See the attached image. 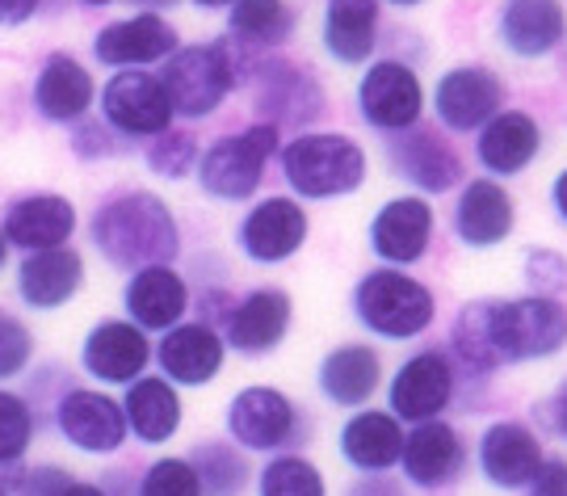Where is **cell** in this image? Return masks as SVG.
I'll return each mask as SVG.
<instances>
[{
    "label": "cell",
    "mask_w": 567,
    "mask_h": 496,
    "mask_svg": "<svg viewBox=\"0 0 567 496\" xmlns=\"http://www.w3.org/2000/svg\"><path fill=\"white\" fill-rule=\"evenodd\" d=\"M63 496H110V493H102L97 484H68V493Z\"/></svg>",
    "instance_id": "f907efd6"
},
{
    "label": "cell",
    "mask_w": 567,
    "mask_h": 496,
    "mask_svg": "<svg viewBox=\"0 0 567 496\" xmlns=\"http://www.w3.org/2000/svg\"><path fill=\"white\" fill-rule=\"evenodd\" d=\"M84 9H110V4H118V0H76Z\"/></svg>",
    "instance_id": "db71d44e"
},
{
    "label": "cell",
    "mask_w": 567,
    "mask_h": 496,
    "mask_svg": "<svg viewBox=\"0 0 567 496\" xmlns=\"http://www.w3.org/2000/svg\"><path fill=\"white\" fill-rule=\"evenodd\" d=\"M391 416L400 425H425L450 409L454 400V366L450 353L442 350H421L412 353L404 366L391 379Z\"/></svg>",
    "instance_id": "4fadbf2b"
},
{
    "label": "cell",
    "mask_w": 567,
    "mask_h": 496,
    "mask_svg": "<svg viewBox=\"0 0 567 496\" xmlns=\"http://www.w3.org/2000/svg\"><path fill=\"white\" fill-rule=\"evenodd\" d=\"M30 105L42 123L51 126H76L89 118V110L97 105V81L72 51H51L30 84Z\"/></svg>",
    "instance_id": "7c38bea8"
},
{
    "label": "cell",
    "mask_w": 567,
    "mask_h": 496,
    "mask_svg": "<svg viewBox=\"0 0 567 496\" xmlns=\"http://www.w3.org/2000/svg\"><path fill=\"white\" fill-rule=\"evenodd\" d=\"M72 152L81 161H110L118 152V135L102 118H81V123L72 126Z\"/></svg>",
    "instance_id": "b9f144b4"
},
{
    "label": "cell",
    "mask_w": 567,
    "mask_h": 496,
    "mask_svg": "<svg viewBox=\"0 0 567 496\" xmlns=\"http://www.w3.org/2000/svg\"><path fill=\"white\" fill-rule=\"evenodd\" d=\"M261 496H328L320 467L303 455L269 458L261 472Z\"/></svg>",
    "instance_id": "8d00e7d4"
},
{
    "label": "cell",
    "mask_w": 567,
    "mask_h": 496,
    "mask_svg": "<svg viewBox=\"0 0 567 496\" xmlns=\"http://www.w3.org/2000/svg\"><path fill=\"white\" fill-rule=\"evenodd\" d=\"M147 362H152V341L131 320H102V324H93V332L84 337L81 345V366L97 383H126L131 388L135 379H143Z\"/></svg>",
    "instance_id": "ffe728a7"
},
{
    "label": "cell",
    "mask_w": 567,
    "mask_h": 496,
    "mask_svg": "<svg viewBox=\"0 0 567 496\" xmlns=\"http://www.w3.org/2000/svg\"><path fill=\"white\" fill-rule=\"evenodd\" d=\"M84 287V257L76 248H51V252H25L18 266V294L25 308L55 311L76 299Z\"/></svg>",
    "instance_id": "83f0119b"
},
{
    "label": "cell",
    "mask_w": 567,
    "mask_h": 496,
    "mask_svg": "<svg viewBox=\"0 0 567 496\" xmlns=\"http://www.w3.org/2000/svg\"><path fill=\"white\" fill-rule=\"evenodd\" d=\"M358 114L370 131L383 135H400L421 126L425 114V81L416 68H408L404 60H370L362 68V81L353 89Z\"/></svg>",
    "instance_id": "52a82bcc"
},
{
    "label": "cell",
    "mask_w": 567,
    "mask_h": 496,
    "mask_svg": "<svg viewBox=\"0 0 567 496\" xmlns=\"http://www.w3.org/2000/svg\"><path fill=\"white\" fill-rule=\"evenodd\" d=\"M55 421H60V434L89 455H114L131 434L118 400H110L105 392H89V388H72L63 395Z\"/></svg>",
    "instance_id": "7402d4cb"
},
{
    "label": "cell",
    "mask_w": 567,
    "mask_h": 496,
    "mask_svg": "<svg viewBox=\"0 0 567 496\" xmlns=\"http://www.w3.org/2000/svg\"><path fill=\"white\" fill-rule=\"evenodd\" d=\"M34 442V413L30 404L13 392H0V467L25 458Z\"/></svg>",
    "instance_id": "74e56055"
},
{
    "label": "cell",
    "mask_w": 567,
    "mask_h": 496,
    "mask_svg": "<svg viewBox=\"0 0 567 496\" xmlns=\"http://www.w3.org/2000/svg\"><path fill=\"white\" fill-rule=\"evenodd\" d=\"M550 203H555V215L567 224V168L555 177V186H550Z\"/></svg>",
    "instance_id": "bcb514c9"
},
{
    "label": "cell",
    "mask_w": 567,
    "mask_h": 496,
    "mask_svg": "<svg viewBox=\"0 0 567 496\" xmlns=\"http://www.w3.org/2000/svg\"><path fill=\"white\" fill-rule=\"evenodd\" d=\"M379 4H395V9H416V4H425V0H379Z\"/></svg>",
    "instance_id": "f5cc1de1"
},
{
    "label": "cell",
    "mask_w": 567,
    "mask_h": 496,
    "mask_svg": "<svg viewBox=\"0 0 567 496\" xmlns=\"http://www.w3.org/2000/svg\"><path fill=\"white\" fill-rule=\"evenodd\" d=\"M517 207L508 198V189L496 177H475L458 189L454 203V231L466 248H492L513 236Z\"/></svg>",
    "instance_id": "4316f807"
},
{
    "label": "cell",
    "mask_w": 567,
    "mask_h": 496,
    "mask_svg": "<svg viewBox=\"0 0 567 496\" xmlns=\"http://www.w3.org/2000/svg\"><path fill=\"white\" fill-rule=\"evenodd\" d=\"M282 152V131L274 123H252L219 135L198 156V186L215 203H248L265 182L269 161Z\"/></svg>",
    "instance_id": "5b68a950"
},
{
    "label": "cell",
    "mask_w": 567,
    "mask_h": 496,
    "mask_svg": "<svg viewBox=\"0 0 567 496\" xmlns=\"http://www.w3.org/2000/svg\"><path fill=\"white\" fill-rule=\"evenodd\" d=\"M286 186L307 203H332L358 194L365 182V147L344 131H303L278 152Z\"/></svg>",
    "instance_id": "3957f363"
},
{
    "label": "cell",
    "mask_w": 567,
    "mask_h": 496,
    "mask_svg": "<svg viewBox=\"0 0 567 496\" xmlns=\"http://www.w3.org/2000/svg\"><path fill=\"white\" fill-rule=\"evenodd\" d=\"M299 13L290 9V0H240L227 9V34L248 46V51H269L295 39Z\"/></svg>",
    "instance_id": "836d02e7"
},
{
    "label": "cell",
    "mask_w": 567,
    "mask_h": 496,
    "mask_svg": "<svg viewBox=\"0 0 567 496\" xmlns=\"http://www.w3.org/2000/svg\"><path fill=\"white\" fill-rule=\"evenodd\" d=\"M555 425H559V434L567 437V383H564V392H559V400H555Z\"/></svg>",
    "instance_id": "681fc988"
},
{
    "label": "cell",
    "mask_w": 567,
    "mask_h": 496,
    "mask_svg": "<svg viewBox=\"0 0 567 496\" xmlns=\"http://www.w3.org/2000/svg\"><path fill=\"white\" fill-rule=\"evenodd\" d=\"M198 156H203L198 140H194L189 131H177V126H168L164 135L147 140L143 165H147V173L164 177V182H185L189 173H198Z\"/></svg>",
    "instance_id": "d590c367"
},
{
    "label": "cell",
    "mask_w": 567,
    "mask_h": 496,
    "mask_svg": "<svg viewBox=\"0 0 567 496\" xmlns=\"http://www.w3.org/2000/svg\"><path fill=\"white\" fill-rule=\"evenodd\" d=\"M189 4H198V9H231V4H240V0H189Z\"/></svg>",
    "instance_id": "816d5d0a"
},
{
    "label": "cell",
    "mask_w": 567,
    "mask_h": 496,
    "mask_svg": "<svg viewBox=\"0 0 567 496\" xmlns=\"http://www.w3.org/2000/svg\"><path fill=\"white\" fill-rule=\"evenodd\" d=\"M286 332H290V294L282 287H257L231 308L224 341L244 358H265L282 345Z\"/></svg>",
    "instance_id": "603a6c76"
},
{
    "label": "cell",
    "mask_w": 567,
    "mask_h": 496,
    "mask_svg": "<svg viewBox=\"0 0 567 496\" xmlns=\"http://www.w3.org/2000/svg\"><path fill=\"white\" fill-rule=\"evenodd\" d=\"M140 496H203V479L189 458H156L143 476Z\"/></svg>",
    "instance_id": "f35d334b"
},
{
    "label": "cell",
    "mask_w": 567,
    "mask_h": 496,
    "mask_svg": "<svg viewBox=\"0 0 567 496\" xmlns=\"http://www.w3.org/2000/svg\"><path fill=\"white\" fill-rule=\"evenodd\" d=\"M47 9V0H0V30H21Z\"/></svg>",
    "instance_id": "f6af8a7d"
},
{
    "label": "cell",
    "mask_w": 567,
    "mask_h": 496,
    "mask_svg": "<svg viewBox=\"0 0 567 496\" xmlns=\"http://www.w3.org/2000/svg\"><path fill=\"white\" fill-rule=\"evenodd\" d=\"M4 261H9V240H4V228H0V269H4Z\"/></svg>",
    "instance_id": "11a10c76"
},
{
    "label": "cell",
    "mask_w": 567,
    "mask_h": 496,
    "mask_svg": "<svg viewBox=\"0 0 567 496\" xmlns=\"http://www.w3.org/2000/svg\"><path fill=\"white\" fill-rule=\"evenodd\" d=\"M463 437L454 434V425L446 421H425L404 437V455L400 467L416 488H442L458 476L463 467Z\"/></svg>",
    "instance_id": "f546056e"
},
{
    "label": "cell",
    "mask_w": 567,
    "mask_h": 496,
    "mask_svg": "<svg viewBox=\"0 0 567 496\" xmlns=\"http://www.w3.org/2000/svg\"><path fill=\"white\" fill-rule=\"evenodd\" d=\"M182 395L168 379H156V374H143L126 388V400H122V416H126V430L147 442V446H161L168 437L182 430Z\"/></svg>",
    "instance_id": "4dcf8cb0"
},
{
    "label": "cell",
    "mask_w": 567,
    "mask_h": 496,
    "mask_svg": "<svg viewBox=\"0 0 567 496\" xmlns=\"http://www.w3.org/2000/svg\"><path fill=\"white\" fill-rule=\"evenodd\" d=\"M0 496H4V493H0Z\"/></svg>",
    "instance_id": "9f6ffc18"
},
{
    "label": "cell",
    "mask_w": 567,
    "mask_h": 496,
    "mask_svg": "<svg viewBox=\"0 0 567 496\" xmlns=\"http://www.w3.org/2000/svg\"><path fill=\"white\" fill-rule=\"evenodd\" d=\"M496 39L517 60H543L567 39L564 0H501Z\"/></svg>",
    "instance_id": "44dd1931"
},
{
    "label": "cell",
    "mask_w": 567,
    "mask_h": 496,
    "mask_svg": "<svg viewBox=\"0 0 567 496\" xmlns=\"http://www.w3.org/2000/svg\"><path fill=\"white\" fill-rule=\"evenodd\" d=\"M404 425L391 413L379 409H358L341 430V455L358 467V472H386L404 455Z\"/></svg>",
    "instance_id": "1f68e13d"
},
{
    "label": "cell",
    "mask_w": 567,
    "mask_h": 496,
    "mask_svg": "<svg viewBox=\"0 0 567 496\" xmlns=\"http://www.w3.org/2000/svg\"><path fill=\"white\" fill-rule=\"evenodd\" d=\"M0 228H4L9 248H21V252L68 248L72 231H76V207L63 194H25V198L9 203Z\"/></svg>",
    "instance_id": "d6986e66"
},
{
    "label": "cell",
    "mask_w": 567,
    "mask_h": 496,
    "mask_svg": "<svg viewBox=\"0 0 567 496\" xmlns=\"http://www.w3.org/2000/svg\"><path fill=\"white\" fill-rule=\"evenodd\" d=\"M34 358V332L13 311H0V379H13Z\"/></svg>",
    "instance_id": "ab89813d"
},
{
    "label": "cell",
    "mask_w": 567,
    "mask_h": 496,
    "mask_svg": "<svg viewBox=\"0 0 567 496\" xmlns=\"http://www.w3.org/2000/svg\"><path fill=\"white\" fill-rule=\"evenodd\" d=\"M353 496H404V488H395V484H386V479H370V484H358L353 488Z\"/></svg>",
    "instance_id": "7dc6e473"
},
{
    "label": "cell",
    "mask_w": 567,
    "mask_h": 496,
    "mask_svg": "<svg viewBox=\"0 0 567 496\" xmlns=\"http://www.w3.org/2000/svg\"><path fill=\"white\" fill-rule=\"evenodd\" d=\"M89 236L110 266L131 269V273L147 266H168L182 252L177 215L152 189H122L114 198H105L93 210Z\"/></svg>",
    "instance_id": "7a4b0ae2"
},
{
    "label": "cell",
    "mask_w": 567,
    "mask_h": 496,
    "mask_svg": "<svg viewBox=\"0 0 567 496\" xmlns=\"http://www.w3.org/2000/svg\"><path fill=\"white\" fill-rule=\"evenodd\" d=\"M433 224H437V215L429 207V198H421V194H400V198H391V203H383V207L374 210V219H370V248L391 269L416 266L429 252Z\"/></svg>",
    "instance_id": "2e32d148"
},
{
    "label": "cell",
    "mask_w": 567,
    "mask_h": 496,
    "mask_svg": "<svg viewBox=\"0 0 567 496\" xmlns=\"http://www.w3.org/2000/svg\"><path fill=\"white\" fill-rule=\"evenodd\" d=\"M353 311L362 320V329H370L383 341H408L421 337L437 316L433 290L425 282H416L404 269H370L358 290H353Z\"/></svg>",
    "instance_id": "8992f818"
},
{
    "label": "cell",
    "mask_w": 567,
    "mask_h": 496,
    "mask_svg": "<svg viewBox=\"0 0 567 496\" xmlns=\"http://www.w3.org/2000/svg\"><path fill=\"white\" fill-rule=\"evenodd\" d=\"M248 81H252V105H257L261 123H274L278 131L307 126L324 114V89L316 81V72H307L282 55L261 60L248 72Z\"/></svg>",
    "instance_id": "9c48e42d"
},
{
    "label": "cell",
    "mask_w": 567,
    "mask_h": 496,
    "mask_svg": "<svg viewBox=\"0 0 567 496\" xmlns=\"http://www.w3.org/2000/svg\"><path fill=\"white\" fill-rule=\"evenodd\" d=\"M538 152H543V126L529 110L517 105L492 114L475 131V161L487 168V177H517L538 161Z\"/></svg>",
    "instance_id": "ac0fdd59"
},
{
    "label": "cell",
    "mask_w": 567,
    "mask_h": 496,
    "mask_svg": "<svg viewBox=\"0 0 567 496\" xmlns=\"http://www.w3.org/2000/svg\"><path fill=\"white\" fill-rule=\"evenodd\" d=\"M122 303L131 324L143 332H168L182 324L189 311V282L173 266H147L135 269L131 282L122 290Z\"/></svg>",
    "instance_id": "cb8c5ba5"
},
{
    "label": "cell",
    "mask_w": 567,
    "mask_h": 496,
    "mask_svg": "<svg viewBox=\"0 0 567 496\" xmlns=\"http://www.w3.org/2000/svg\"><path fill=\"white\" fill-rule=\"evenodd\" d=\"M529 496H567V458H543L538 476L529 479Z\"/></svg>",
    "instance_id": "7bdbcfd3"
},
{
    "label": "cell",
    "mask_w": 567,
    "mask_h": 496,
    "mask_svg": "<svg viewBox=\"0 0 567 496\" xmlns=\"http://www.w3.org/2000/svg\"><path fill=\"white\" fill-rule=\"evenodd\" d=\"M543 442L522 421H496L480 437V467L496 488H522L543 467Z\"/></svg>",
    "instance_id": "f1b7e54d"
},
{
    "label": "cell",
    "mask_w": 567,
    "mask_h": 496,
    "mask_svg": "<svg viewBox=\"0 0 567 496\" xmlns=\"http://www.w3.org/2000/svg\"><path fill=\"white\" fill-rule=\"evenodd\" d=\"M501 110H505V81L484 63L446 68L433 84V114L450 135H475Z\"/></svg>",
    "instance_id": "8fae6325"
},
{
    "label": "cell",
    "mask_w": 567,
    "mask_h": 496,
    "mask_svg": "<svg viewBox=\"0 0 567 496\" xmlns=\"http://www.w3.org/2000/svg\"><path fill=\"white\" fill-rule=\"evenodd\" d=\"M567 345V308L547 294L526 299H475L454 320V350L471 371H496L505 362H538Z\"/></svg>",
    "instance_id": "6da1fadb"
},
{
    "label": "cell",
    "mask_w": 567,
    "mask_h": 496,
    "mask_svg": "<svg viewBox=\"0 0 567 496\" xmlns=\"http://www.w3.org/2000/svg\"><path fill=\"white\" fill-rule=\"evenodd\" d=\"M97 110L118 140H156L177 118L156 72H110L97 84Z\"/></svg>",
    "instance_id": "ba28073f"
},
{
    "label": "cell",
    "mask_w": 567,
    "mask_h": 496,
    "mask_svg": "<svg viewBox=\"0 0 567 496\" xmlns=\"http://www.w3.org/2000/svg\"><path fill=\"white\" fill-rule=\"evenodd\" d=\"M131 4H135V9H140V13H168V9H177V4H182V0H131Z\"/></svg>",
    "instance_id": "c3c4849f"
},
{
    "label": "cell",
    "mask_w": 567,
    "mask_h": 496,
    "mask_svg": "<svg viewBox=\"0 0 567 496\" xmlns=\"http://www.w3.org/2000/svg\"><path fill=\"white\" fill-rule=\"evenodd\" d=\"M299 430V413L290 395L278 388H244L227 404V434L240 442L244 451H278Z\"/></svg>",
    "instance_id": "e0dca14e"
},
{
    "label": "cell",
    "mask_w": 567,
    "mask_h": 496,
    "mask_svg": "<svg viewBox=\"0 0 567 496\" xmlns=\"http://www.w3.org/2000/svg\"><path fill=\"white\" fill-rule=\"evenodd\" d=\"M68 484L72 479L55 472V467H39V472H30V476L21 479V496H63L68 493Z\"/></svg>",
    "instance_id": "ee69618b"
},
{
    "label": "cell",
    "mask_w": 567,
    "mask_h": 496,
    "mask_svg": "<svg viewBox=\"0 0 567 496\" xmlns=\"http://www.w3.org/2000/svg\"><path fill=\"white\" fill-rule=\"evenodd\" d=\"M379 30H383V4L379 0H324L320 42H324L332 63L365 68L374 60Z\"/></svg>",
    "instance_id": "d4e9b609"
},
{
    "label": "cell",
    "mask_w": 567,
    "mask_h": 496,
    "mask_svg": "<svg viewBox=\"0 0 567 496\" xmlns=\"http://www.w3.org/2000/svg\"><path fill=\"white\" fill-rule=\"evenodd\" d=\"M526 282L534 294L555 299V290L567 287V257L555 248H529L526 252Z\"/></svg>",
    "instance_id": "60d3db41"
},
{
    "label": "cell",
    "mask_w": 567,
    "mask_h": 496,
    "mask_svg": "<svg viewBox=\"0 0 567 496\" xmlns=\"http://www.w3.org/2000/svg\"><path fill=\"white\" fill-rule=\"evenodd\" d=\"M161 84L173 102L177 118H206L240 89L244 68L231 39L215 42H182L168 60L161 63Z\"/></svg>",
    "instance_id": "277c9868"
},
{
    "label": "cell",
    "mask_w": 567,
    "mask_h": 496,
    "mask_svg": "<svg viewBox=\"0 0 567 496\" xmlns=\"http://www.w3.org/2000/svg\"><path fill=\"white\" fill-rule=\"evenodd\" d=\"M236 245H240L244 257L257 261V266L290 261V257L307 245V210L299 207L295 198H286V194L261 198V203L240 219Z\"/></svg>",
    "instance_id": "9a60e30c"
},
{
    "label": "cell",
    "mask_w": 567,
    "mask_h": 496,
    "mask_svg": "<svg viewBox=\"0 0 567 496\" xmlns=\"http://www.w3.org/2000/svg\"><path fill=\"white\" fill-rule=\"evenodd\" d=\"M227 341L210 324H177L161 337L156 345V362H161L164 379L177 388H203L215 374L224 371Z\"/></svg>",
    "instance_id": "484cf974"
},
{
    "label": "cell",
    "mask_w": 567,
    "mask_h": 496,
    "mask_svg": "<svg viewBox=\"0 0 567 496\" xmlns=\"http://www.w3.org/2000/svg\"><path fill=\"white\" fill-rule=\"evenodd\" d=\"M182 46L177 25L161 13H131L105 21L93 34V60L110 72H152Z\"/></svg>",
    "instance_id": "30bf717a"
},
{
    "label": "cell",
    "mask_w": 567,
    "mask_h": 496,
    "mask_svg": "<svg viewBox=\"0 0 567 496\" xmlns=\"http://www.w3.org/2000/svg\"><path fill=\"white\" fill-rule=\"evenodd\" d=\"M386 161L408 186L421 189V198L425 194H446L463 182V156L454 152V144L442 131H429V126L386 135Z\"/></svg>",
    "instance_id": "5bb4252c"
},
{
    "label": "cell",
    "mask_w": 567,
    "mask_h": 496,
    "mask_svg": "<svg viewBox=\"0 0 567 496\" xmlns=\"http://www.w3.org/2000/svg\"><path fill=\"white\" fill-rule=\"evenodd\" d=\"M189 463L203 479V496H236L244 488V479H248V463L227 442H203Z\"/></svg>",
    "instance_id": "e575fe53"
},
{
    "label": "cell",
    "mask_w": 567,
    "mask_h": 496,
    "mask_svg": "<svg viewBox=\"0 0 567 496\" xmlns=\"http://www.w3.org/2000/svg\"><path fill=\"white\" fill-rule=\"evenodd\" d=\"M383 383V358L374 345H337L320 362V392L341 409H362Z\"/></svg>",
    "instance_id": "d6a6232c"
}]
</instances>
